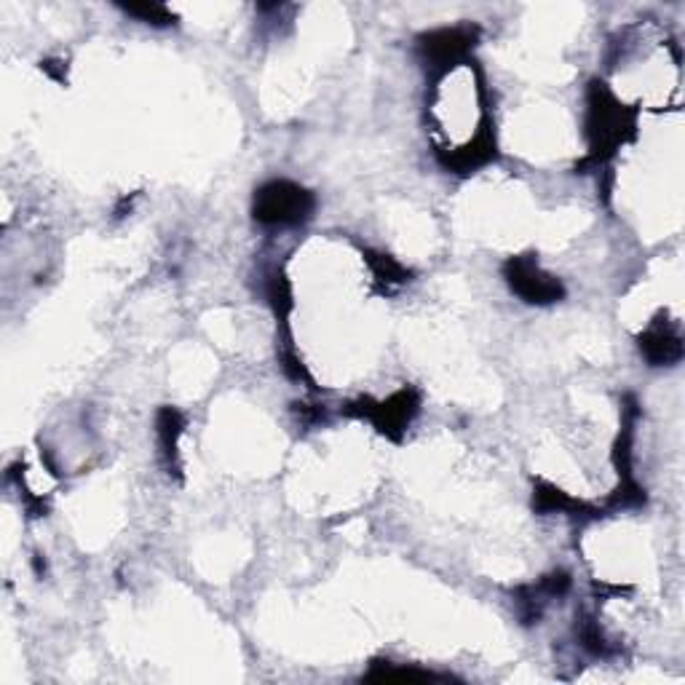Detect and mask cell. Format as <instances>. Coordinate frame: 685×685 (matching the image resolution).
I'll return each mask as SVG.
<instances>
[{"label": "cell", "instance_id": "obj_4", "mask_svg": "<svg viewBox=\"0 0 685 685\" xmlns=\"http://www.w3.org/2000/svg\"><path fill=\"white\" fill-rule=\"evenodd\" d=\"M503 278L520 300L531 306H551L565 298V287L557 276L547 274L533 254H520L503 263Z\"/></svg>", "mask_w": 685, "mask_h": 685}, {"label": "cell", "instance_id": "obj_8", "mask_svg": "<svg viewBox=\"0 0 685 685\" xmlns=\"http://www.w3.org/2000/svg\"><path fill=\"white\" fill-rule=\"evenodd\" d=\"M185 421L174 408H164L155 418V434H159L161 458H164L170 474H179V437H183Z\"/></svg>", "mask_w": 685, "mask_h": 685}, {"label": "cell", "instance_id": "obj_9", "mask_svg": "<svg viewBox=\"0 0 685 685\" xmlns=\"http://www.w3.org/2000/svg\"><path fill=\"white\" fill-rule=\"evenodd\" d=\"M364 681L373 683H426V681H447L445 675H437V672H426V670H415V667H402V664H391V661H373L370 667L368 677Z\"/></svg>", "mask_w": 685, "mask_h": 685}, {"label": "cell", "instance_id": "obj_7", "mask_svg": "<svg viewBox=\"0 0 685 685\" xmlns=\"http://www.w3.org/2000/svg\"><path fill=\"white\" fill-rule=\"evenodd\" d=\"M533 509L538 514H571V516H597V509H591L589 503L571 498L568 493H562L560 487L549 485V482H536V490H533Z\"/></svg>", "mask_w": 685, "mask_h": 685}, {"label": "cell", "instance_id": "obj_10", "mask_svg": "<svg viewBox=\"0 0 685 685\" xmlns=\"http://www.w3.org/2000/svg\"><path fill=\"white\" fill-rule=\"evenodd\" d=\"M368 263H370V269H373L377 282H381L386 289L410 282V271L404 269L402 263H397L394 258H388V254L368 252Z\"/></svg>", "mask_w": 685, "mask_h": 685}, {"label": "cell", "instance_id": "obj_11", "mask_svg": "<svg viewBox=\"0 0 685 685\" xmlns=\"http://www.w3.org/2000/svg\"><path fill=\"white\" fill-rule=\"evenodd\" d=\"M124 11L129 16H137L139 22H145V25H155V27H166L172 25L174 14L166 5L161 3H135V5H124Z\"/></svg>", "mask_w": 685, "mask_h": 685}, {"label": "cell", "instance_id": "obj_6", "mask_svg": "<svg viewBox=\"0 0 685 685\" xmlns=\"http://www.w3.org/2000/svg\"><path fill=\"white\" fill-rule=\"evenodd\" d=\"M640 353L651 368H670L683 359V335L675 324L653 322L640 335Z\"/></svg>", "mask_w": 685, "mask_h": 685}, {"label": "cell", "instance_id": "obj_12", "mask_svg": "<svg viewBox=\"0 0 685 685\" xmlns=\"http://www.w3.org/2000/svg\"><path fill=\"white\" fill-rule=\"evenodd\" d=\"M568 589H571V576H568L565 571L549 573V576L541 578V584H538V591H541L544 597H562Z\"/></svg>", "mask_w": 685, "mask_h": 685}, {"label": "cell", "instance_id": "obj_3", "mask_svg": "<svg viewBox=\"0 0 685 685\" xmlns=\"http://www.w3.org/2000/svg\"><path fill=\"white\" fill-rule=\"evenodd\" d=\"M418 410H421V397H418L415 388H399L386 402L359 399V402L346 404V415L368 418L377 432L388 439H402V434L408 432Z\"/></svg>", "mask_w": 685, "mask_h": 685}, {"label": "cell", "instance_id": "obj_5", "mask_svg": "<svg viewBox=\"0 0 685 685\" xmlns=\"http://www.w3.org/2000/svg\"><path fill=\"white\" fill-rule=\"evenodd\" d=\"M477 43V27H443L418 38L423 60L434 67H456Z\"/></svg>", "mask_w": 685, "mask_h": 685}, {"label": "cell", "instance_id": "obj_2", "mask_svg": "<svg viewBox=\"0 0 685 685\" xmlns=\"http://www.w3.org/2000/svg\"><path fill=\"white\" fill-rule=\"evenodd\" d=\"M316 209V199L309 188L289 179H271L254 190L252 217L269 228H292L306 223Z\"/></svg>", "mask_w": 685, "mask_h": 685}, {"label": "cell", "instance_id": "obj_1", "mask_svg": "<svg viewBox=\"0 0 685 685\" xmlns=\"http://www.w3.org/2000/svg\"><path fill=\"white\" fill-rule=\"evenodd\" d=\"M635 132V113L626 110L606 84L591 80L586 95V137H589V161L606 164Z\"/></svg>", "mask_w": 685, "mask_h": 685}]
</instances>
